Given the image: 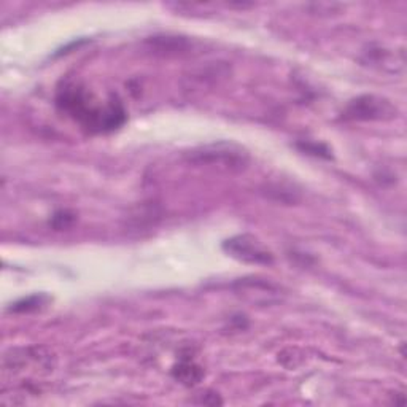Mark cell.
<instances>
[{"label":"cell","mask_w":407,"mask_h":407,"mask_svg":"<svg viewBox=\"0 0 407 407\" xmlns=\"http://www.w3.org/2000/svg\"><path fill=\"white\" fill-rule=\"evenodd\" d=\"M56 104L91 132H110L126 123V112L113 96L104 105L78 83H65L58 91Z\"/></svg>","instance_id":"6da1fadb"},{"label":"cell","mask_w":407,"mask_h":407,"mask_svg":"<svg viewBox=\"0 0 407 407\" xmlns=\"http://www.w3.org/2000/svg\"><path fill=\"white\" fill-rule=\"evenodd\" d=\"M73 220H75V216L67 212V210H63V212L54 213L53 220H51V225L56 229H63V228L70 226L72 223H73Z\"/></svg>","instance_id":"9c48e42d"},{"label":"cell","mask_w":407,"mask_h":407,"mask_svg":"<svg viewBox=\"0 0 407 407\" xmlns=\"http://www.w3.org/2000/svg\"><path fill=\"white\" fill-rule=\"evenodd\" d=\"M396 107L388 99L363 94L349 102L342 112V118L347 121H390L396 118Z\"/></svg>","instance_id":"3957f363"},{"label":"cell","mask_w":407,"mask_h":407,"mask_svg":"<svg viewBox=\"0 0 407 407\" xmlns=\"http://www.w3.org/2000/svg\"><path fill=\"white\" fill-rule=\"evenodd\" d=\"M147 43L152 46V50L154 53L164 51L167 56L169 54H177V53L180 54L183 51L189 50V46H191V43L183 37H154L148 40Z\"/></svg>","instance_id":"8992f818"},{"label":"cell","mask_w":407,"mask_h":407,"mask_svg":"<svg viewBox=\"0 0 407 407\" xmlns=\"http://www.w3.org/2000/svg\"><path fill=\"white\" fill-rule=\"evenodd\" d=\"M297 147L301 148L302 152L309 153V154H314V156H320V158H331V152L327 145H322V144H315V142H300Z\"/></svg>","instance_id":"ba28073f"},{"label":"cell","mask_w":407,"mask_h":407,"mask_svg":"<svg viewBox=\"0 0 407 407\" xmlns=\"http://www.w3.org/2000/svg\"><path fill=\"white\" fill-rule=\"evenodd\" d=\"M172 376L175 377V381H179L183 385L194 386L204 379V369L193 359H183V361L174 366Z\"/></svg>","instance_id":"5b68a950"},{"label":"cell","mask_w":407,"mask_h":407,"mask_svg":"<svg viewBox=\"0 0 407 407\" xmlns=\"http://www.w3.org/2000/svg\"><path fill=\"white\" fill-rule=\"evenodd\" d=\"M223 250L233 256L234 260L245 263V264H256V266H270L274 264V255L269 248L263 245L261 240H258L255 236L250 234H239L231 237V239L223 242Z\"/></svg>","instance_id":"277c9868"},{"label":"cell","mask_w":407,"mask_h":407,"mask_svg":"<svg viewBox=\"0 0 407 407\" xmlns=\"http://www.w3.org/2000/svg\"><path fill=\"white\" fill-rule=\"evenodd\" d=\"M48 302H50V297L43 293L32 295V296L24 297V300H21V301L15 302L9 310L13 312V314H29V312L40 310L43 307V305H46Z\"/></svg>","instance_id":"52a82bcc"},{"label":"cell","mask_w":407,"mask_h":407,"mask_svg":"<svg viewBox=\"0 0 407 407\" xmlns=\"http://www.w3.org/2000/svg\"><path fill=\"white\" fill-rule=\"evenodd\" d=\"M186 158L196 166H208L225 172H240L248 166L250 153L233 142H213L196 148L188 153Z\"/></svg>","instance_id":"7a4b0ae2"}]
</instances>
